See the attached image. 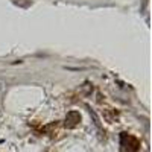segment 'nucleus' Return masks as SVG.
Listing matches in <instances>:
<instances>
[{
  "mask_svg": "<svg viewBox=\"0 0 152 152\" xmlns=\"http://www.w3.org/2000/svg\"><path fill=\"white\" fill-rule=\"evenodd\" d=\"M79 122H81V114L78 111L67 113V116H66V126L67 128H73V126H76Z\"/></svg>",
  "mask_w": 152,
  "mask_h": 152,
  "instance_id": "f257e3e1",
  "label": "nucleus"
},
{
  "mask_svg": "<svg viewBox=\"0 0 152 152\" xmlns=\"http://www.w3.org/2000/svg\"><path fill=\"white\" fill-rule=\"evenodd\" d=\"M123 140H126V149H128L129 152H135L137 151V148H138V140L137 138H134V137H131V135H123Z\"/></svg>",
  "mask_w": 152,
  "mask_h": 152,
  "instance_id": "f03ea898",
  "label": "nucleus"
}]
</instances>
